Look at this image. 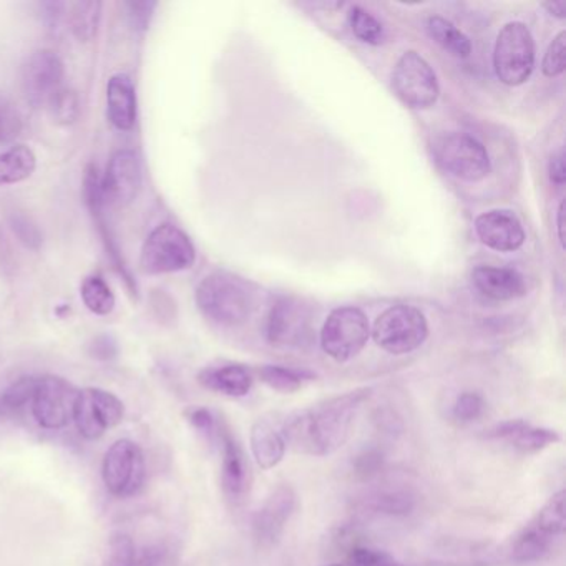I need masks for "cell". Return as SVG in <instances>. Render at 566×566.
<instances>
[{
    "label": "cell",
    "instance_id": "1",
    "mask_svg": "<svg viewBox=\"0 0 566 566\" xmlns=\"http://www.w3.org/2000/svg\"><path fill=\"white\" fill-rule=\"evenodd\" d=\"M369 397L370 389L350 390L286 417L284 433L287 447L311 457L337 452L349 439L360 407Z\"/></svg>",
    "mask_w": 566,
    "mask_h": 566
},
{
    "label": "cell",
    "instance_id": "2",
    "mask_svg": "<svg viewBox=\"0 0 566 566\" xmlns=\"http://www.w3.org/2000/svg\"><path fill=\"white\" fill-rule=\"evenodd\" d=\"M195 297L203 316L220 326H241L254 310V293L250 284L224 271L205 277Z\"/></svg>",
    "mask_w": 566,
    "mask_h": 566
},
{
    "label": "cell",
    "instance_id": "3",
    "mask_svg": "<svg viewBox=\"0 0 566 566\" xmlns=\"http://www.w3.org/2000/svg\"><path fill=\"white\" fill-rule=\"evenodd\" d=\"M565 536V490L556 492L523 526L510 546L515 563H535L548 556Z\"/></svg>",
    "mask_w": 566,
    "mask_h": 566
},
{
    "label": "cell",
    "instance_id": "4",
    "mask_svg": "<svg viewBox=\"0 0 566 566\" xmlns=\"http://www.w3.org/2000/svg\"><path fill=\"white\" fill-rule=\"evenodd\" d=\"M195 260L190 237L175 224H160L145 240L140 268L145 274L178 273L193 266Z\"/></svg>",
    "mask_w": 566,
    "mask_h": 566
},
{
    "label": "cell",
    "instance_id": "5",
    "mask_svg": "<svg viewBox=\"0 0 566 566\" xmlns=\"http://www.w3.org/2000/svg\"><path fill=\"white\" fill-rule=\"evenodd\" d=\"M496 77L509 87H518L532 77L535 69V42L522 22H510L500 31L493 51Z\"/></svg>",
    "mask_w": 566,
    "mask_h": 566
},
{
    "label": "cell",
    "instance_id": "6",
    "mask_svg": "<svg viewBox=\"0 0 566 566\" xmlns=\"http://www.w3.org/2000/svg\"><path fill=\"white\" fill-rule=\"evenodd\" d=\"M429 324L417 307L397 304L384 311L374 323L373 337L377 346L394 356L413 353L426 343Z\"/></svg>",
    "mask_w": 566,
    "mask_h": 566
},
{
    "label": "cell",
    "instance_id": "7",
    "mask_svg": "<svg viewBox=\"0 0 566 566\" xmlns=\"http://www.w3.org/2000/svg\"><path fill=\"white\" fill-rule=\"evenodd\" d=\"M369 321L354 306L334 310L321 331V346L337 363H347L359 356L369 340Z\"/></svg>",
    "mask_w": 566,
    "mask_h": 566
},
{
    "label": "cell",
    "instance_id": "8",
    "mask_svg": "<svg viewBox=\"0 0 566 566\" xmlns=\"http://www.w3.org/2000/svg\"><path fill=\"white\" fill-rule=\"evenodd\" d=\"M433 155L443 170L465 181H480L490 174V157L476 138L460 132L440 135Z\"/></svg>",
    "mask_w": 566,
    "mask_h": 566
},
{
    "label": "cell",
    "instance_id": "9",
    "mask_svg": "<svg viewBox=\"0 0 566 566\" xmlns=\"http://www.w3.org/2000/svg\"><path fill=\"white\" fill-rule=\"evenodd\" d=\"M392 87L407 107L427 111L436 105L440 87L436 72L417 52H406L392 72Z\"/></svg>",
    "mask_w": 566,
    "mask_h": 566
},
{
    "label": "cell",
    "instance_id": "10",
    "mask_svg": "<svg viewBox=\"0 0 566 566\" xmlns=\"http://www.w3.org/2000/svg\"><path fill=\"white\" fill-rule=\"evenodd\" d=\"M102 476L112 495L122 499L137 495L147 479V467L140 446L130 439L117 440L105 453Z\"/></svg>",
    "mask_w": 566,
    "mask_h": 566
},
{
    "label": "cell",
    "instance_id": "11",
    "mask_svg": "<svg viewBox=\"0 0 566 566\" xmlns=\"http://www.w3.org/2000/svg\"><path fill=\"white\" fill-rule=\"evenodd\" d=\"M124 402L115 394L98 387H87L78 390L72 420L81 436L88 440H97L118 426L124 419Z\"/></svg>",
    "mask_w": 566,
    "mask_h": 566
},
{
    "label": "cell",
    "instance_id": "12",
    "mask_svg": "<svg viewBox=\"0 0 566 566\" xmlns=\"http://www.w3.org/2000/svg\"><path fill=\"white\" fill-rule=\"evenodd\" d=\"M77 396L78 390L62 377H38L31 406L39 426L48 430L64 429L72 420Z\"/></svg>",
    "mask_w": 566,
    "mask_h": 566
},
{
    "label": "cell",
    "instance_id": "13",
    "mask_svg": "<svg viewBox=\"0 0 566 566\" xmlns=\"http://www.w3.org/2000/svg\"><path fill=\"white\" fill-rule=\"evenodd\" d=\"M266 339L276 347H301L313 336V314L294 297H281L266 317Z\"/></svg>",
    "mask_w": 566,
    "mask_h": 566
},
{
    "label": "cell",
    "instance_id": "14",
    "mask_svg": "<svg viewBox=\"0 0 566 566\" xmlns=\"http://www.w3.org/2000/svg\"><path fill=\"white\" fill-rule=\"evenodd\" d=\"M64 62L55 52L42 49L32 52L22 67V88L32 107L48 108L64 85Z\"/></svg>",
    "mask_w": 566,
    "mask_h": 566
},
{
    "label": "cell",
    "instance_id": "15",
    "mask_svg": "<svg viewBox=\"0 0 566 566\" xmlns=\"http://www.w3.org/2000/svg\"><path fill=\"white\" fill-rule=\"evenodd\" d=\"M296 506L297 495L293 486L284 483L271 490L253 516V538L260 548L270 549L281 542Z\"/></svg>",
    "mask_w": 566,
    "mask_h": 566
},
{
    "label": "cell",
    "instance_id": "16",
    "mask_svg": "<svg viewBox=\"0 0 566 566\" xmlns=\"http://www.w3.org/2000/svg\"><path fill=\"white\" fill-rule=\"evenodd\" d=\"M221 452V486L230 502L241 503L251 489V470L247 453L230 426L220 420L217 439Z\"/></svg>",
    "mask_w": 566,
    "mask_h": 566
},
{
    "label": "cell",
    "instance_id": "17",
    "mask_svg": "<svg viewBox=\"0 0 566 566\" xmlns=\"http://www.w3.org/2000/svg\"><path fill=\"white\" fill-rule=\"evenodd\" d=\"M104 203L124 208L134 203L142 190V165L134 150L112 155L105 177L101 180Z\"/></svg>",
    "mask_w": 566,
    "mask_h": 566
},
{
    "label": "cell",
    "instance_id": "18",
    "mask_svg": "<svg viewBox=\"0 0 566 566\" xmlns=\"http://www.w3.org/2000/svg\"><path fill=\"white\" fill-rule=\"evenodd\" d=\"M286 417L277 412L264 413L258 417L251 427V452L258 467L271 470L283 462L286 455L287 440L284 433Z\"/></svg>",
    "mask_w": 566,
    "mask_h": 566
},
{
    "label": "cell",
    "instance_id": "19",
    "mask_svg": "<svg viewBox=\"0 0 566 566\" xmlns=\"http://www.w3.org/2000/svg\"><path fill=\"white\" fill-rule=\"evenodd\" d=\"M485 439L509 443L523 455L542 452L559 442V433L546 427H535L522 419H509L486 430Z\"/></svg>",
    "mask_w": 566,
    "mask_h": 566
},
{
    "label": "cell",
    "instance_id": "20",
    "mask_svg": "<svg viewBox=\"0 0 566 566\" xmlns=\"http://www.w3.org/2000/svg\"><path fill=\"white\" fill-rule=\"evenodd\" d=\"M475 231L485 247L500 253L520 250L525 243V231L512 211L493 210L480 214L475 220Z\"/></svg>",
    "mask_w": 566,
    "mask_h": 566
},
{
    "label": "cell",
    "instance_id": "21",
    "mask_svg": "<svg viewBox=\"0 0 566 566\" xmlns=\"http://www.w3.org/2000/svg\"><path fill=\"white\" fill-rule=\"evenodd\" d=\"M472 283L483 296L495 301H513L525 296V277L510 268L479 266L473 270Z\"/></svg>",
    "mask_w": 566,
    "mask_h": 566
},
{
    "label": "cell",
    "instance_id": "22",
    "mask_svg": "<svg viewBox=\"0 0 566 566\" xmlns=\"http://www.w3.org/2000/svg\"><path fill=\"white\" fill-rule=\"evenodd\" d=\"M107 115L117 130L128 132L137 124V91L130 75L117 74L108 81Z\"/></svg>",
    "mask_w": 566,
    "mask_h": 566
},
{
    "label": "cell",
    "instance_id": "23",
    "mask_svg": "<svg viewBox=\"0 0 566 566\" xmlns=\"http://www.w3.org/2000/svg\"><path fill=\"white\" fill-rule=\"evenodd\" d=\"M205 389L228 397H244L253 389L254 377L251 369L241 364H223L201 370L198 376Z\"/></svg>",
    "mask_w": 566,
    "mask_h": 566
},
{
    "label": "cell",
    "instance_id": "24",
    "mask_svg": "<svg viewBox=\"0 0 566 566\" xmlns=\"http://www.w3.org/2000/svg\"><path fill=\"white\" fill-rule=\"evenodd\" d=\"M416 495L407 489H379L367 496L366 506L376 515L407 516L416 509Z\"/></svg>",
    "mask_w": 566,
    "mask_h": 566
},
{
    "label": "cell",
    "instance_id": "25",
    "mask_svg": "<svg viewBox=\"0 0 566 566\" xmlns=\"http://www.w3.org/2000/svg\"><path fill=\"white\" fill-rule=\"evenodd\" d=\"M38 168V157L24 145L0 155V185H15L32 177Z\"/></svg>",
    "mask_w": 566,
    "mask_h": 566
},
{
    "label": "cell",
    "instance_id": "26",
    "mask_svg": "<svg viewBox=\"0 0 566 566\" xmlns=\"http://www.w3.org/2000/svg\"><path fill=\"white\" fill-rule=\"evenodd\" d=\"M430 38L453 57L467 59L472 54V42L447 19L433 15L427 21Z\"/></svg>",
    "mask_w": 566,
    "mask_h": 566
},
{
    "label": "cell",
    "instance_id": "27",
    "mask_svg": "<svg viewBox=\"0 0 566 566\" xmlns=\"http://www.w3.org/2000/svg\"><path fill=\"white\" fill-rule=\"evenodd\" d=\"M261 382L281 394H294L303 389L307 382L316 379L313 373L284 366H263L258 369Z\"/></svg>",
    "mask_w": 566,
    "mask_h": 566
},
{
    "label": "cell",
    "instance_id": "28",
    "mask_svg": "<svg viewBox=\"0 0 566 566\" xmlns=\"http://www.w3.org/2000/svg\"><path fill=\"white\" fill-rule=\"evenodd\" d=\"M101 12V2H69L65 22H69L78 41L88 42L97 34Z\"/></svg>",
    "mask_w": 566,
    "mask_h": 566
},
{
    "label": "cell",
    "instance_id": "29",
    "mask_svg": "<svg viewBox=\"0 0 566 566\" xmlns=\"http://www.w3.org/2000/svg\"><path fill=\"white\" fill-rule=\"evenodd\" d=\"M82 300L97 316H108L115 310V296L104 277L88 276L82 284Z\"/></svg>",
    "mask_w": 566,
    "mask_h": 566
},
{
    "label": "cell",
    "instance_id": "30",
    "mask_svg": "<svg viewBox=\"0 0 566 566\" xmlns=\"http://www.w3.org/2000/svg\"><path fill=\"white\" fill-rule=\"evenodd\" d=\"M349 28L359 41L369 45H380L386 39L382 24L374 18L366 9L354 6L349 11Z\"/></svg>",
    "mask_w": 566,
    "mask_h": 566
},
{
    "label": "cell",
    "instance_id": "31",
    "mask_svg": "<svg viewBox=\"0 0 566 566\" xmlns=\"http://www.w3.org/2000/svg\"><path fill=\"white\" fill-rule=\"evenodd\" d=\"M49 112H51L52 118L55 124L67 125L75 124L81 115V98L71 88L62 87L57 92L51 104L48 105Z\"/></svg>",
    "mask_w": 566,
    "mask_h": 566
},
{
    "label": "cell",
    "instance_id": "32",
    "mask_svg": "<svg viewBox=\"0 0 566 566\" xmlns=\"http://www.w3.org/2000/svg\"><path fill=\"white\" fill-rule=\"evenodd\" d=\"M138 548L134 539L125 533H115L108 539L105 566H135L137 565Z\"/></svg>",
    "mask_w": 566,
    "mask_h": 566
},
{
    "label": "cell",
    "instance_id": "33",
    "mask_svg": "<svg viewBox=\"0 0 566 566\" xmlns=\"http://www.w3.org/2000/svg\"><path fill=\"white\" fill-rule=\"evenodd\" d=\"M485 399L479 392H462L452 406V417L459 423H472L485 413Z\"/></svg>",
    "mask_w": 566,
    "mask_h": 566
},
{
    "label": "cell",
    "instance_id": "34",
    "mask_svg": "<svg viewBox=\"0 0 566 566\" xmlns=\"http://www.w3.org/2000/svg\"><path fill=\"white\" fill-rule=\"evenodd\" d=\"M347 566H407L390 553L373 546H354L346 559Z\"/></svg>",
    "mask_w": 566,
    "mask_h": 566
},
{
    "label": "cell",
    "instance_id": "35",
    "mask_svg": "<svg viewBox=\"0 0 566 566\" xmlns=\"http://www.w3.org/2000/svg\"><path fill=\"white\" fill-rule=\"evenodd\" d=\"M21 132V112L6 95H0V144H11Z\"/></svg>",
    "mask_w": 566,
    "mask_h": 566
},
{
    "label": "cell",
    "instance_id": "36",
    "mask_svg": "<svg viewBox=\"0 0 566 566\" xmlns=\"http://www.w3.org/2000/svg\"><path fill=\"white\" fill-rule=\"evenodd\" d=\"M35 382L38 377H22L18 382L12 384L4 396L2 402L8 409H21V407L31 403L32 396H34Z\"/></svg>",
    "mask_w": 566,
    "mask_h": 566
},
{
    "label": "cell",
    "instance_id": "37",
    "mask_svg": "<svg viewBox=\"0 0 566 566\" xmlns=\"http://www.w3.org/2000/svg\"><path fill=\"white\" fill-rule=\"evenodd\" d=\"M565 32H559L546 51L542 67L546 77H558L565 72Z\"/></svg>",
    "mask_w": 566,
    "mask_h": 566
},
{
    "label": "cell",
    "instance_id": "38",
    "mask_svg": "<svg viewBox=\"0 0 566 566\" xmlns=\"http://www.w3.org/2000/svg\"><path fill=\"white\" fill-rule=\"evenodd\" d=\"M188 420H190L191 426H193L198 432L203 433L207 439H210L211 442L214 443L218 426H220V419H218L217 416H213L211 410L198 407V409H193L188 413Z\"/></svg>",
    "mask_w": 566,
    "mask_h": 566
},
{
    "label": "cell",
    "instance_id": "39",
    "mask_svg": "<svg viewBox=\"0 0 566 566\" xmlns=\"http://www.w3.org/2000/svg\"><path fill=\"white\" fill-rule=\"evenodd\" d=\"M157 6V2H150V0L148 2L145 0V2H128V4H125L132 25L137 31H147Z\"/></svg>",
    "mask_w": 566,
    "mask_h": 566
},
{
    "label": "cell",
    "instance_id": "40",
    "mask_svg": "<svg viewBox=\"0 0 566 566\" xmlns=\"http://www.w3.org/2000/svg\"><path fill=\"white\" fill-rule=\"evenodd\" d=\"M548 171L553 184L558 185V187H563L566 178L565 155H563V151L552 155V158H549Z\"/></svg>",
    "mask_w": 566,
    "mask_h": 566
},
{
    "label": "cell",
    "instance_id": "41",
    "mask_svg": "<svg viewBox=\"0 0 566 566\" xmlns=\"http://www.w3.org/2000/svg\"><path fill=\"white\" fill-rule=\"evenodd\" d=\"M543 8H545L549 14L555 15V18L565 19V2H548V4H543Z\"/></svg>",
    "mask_w": 566,
    "mask_h": 566
},
{
    "label": "cell",
    "instance_id": "42",
    "mask_svg": "<svg viewBox=\"0 0 566 566\" xmlns=\"http://www.w3.org/2000/svg\"><path fill=\"white\" fill-rule=\"evenodd\" d=\"M563 217H565V203H559V208H558V221H556V223H558V240H559V243H562V247H565V237H563Z\"/></svg>",
    "mask_w": 566,
    "mask_h": 566
},
{
    "label": "cell",
    "instance_id": "43",
    "mask_svg": "<svg viewBox=\"0 0 566 566\" xmlns=\"http://www.w3.org/2000/svg\"><path fill=\"white\" fill-rule=\"evenodd\" d=\"M326 566H347L346 563H331V565Z\"/></svg>",
    "mask_w": 566,
    "mask_h": 566
}]
</instances>
